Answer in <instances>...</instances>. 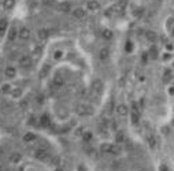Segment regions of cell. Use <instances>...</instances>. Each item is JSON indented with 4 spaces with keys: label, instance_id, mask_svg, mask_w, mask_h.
I'll use <instances>...</instances> for the list:
<instances>
[{
    "label": "cell",
    "instance_id": "16",
    "mask_svg": "<svg viewBox=\"0 0 174 171\" xmlns=\"http://www.w3.org/2000/svg\"><path fill=\"white\" fill-rule=\"evenodd\" d=\"M108 56H110V51H108V48H101L100 51H99V57H100L101 60L108 59Z\"/></svg>",
    "mask_w": 174,
    "mask_h": 171
},
{
    "label": "cell",
    "instance_id": "7",
    "mask_svg": "<svg viewBox=\"0 0 174 171\" xmlns=\"http://www.w3.org/2000/svg\"><path fill=\"white\" fill-rule=\"evenodd\" d=\"M33 155H34V157L38 159V160H45V159L48 157V153H47V150L45 149H36Z\"/></svg>",
    "mask_w": 174,
    "mask_h": 171
},
{
    "label": "cell",
    "instance_id": "29",
    "mask_svg": "<svg viewBox=\"0 0 174 171\" xmlns=\"http://www.w3.org/2000/svg\"><path fill=\"white\" fill-rule=\"evenodd\" d=\"M81 133H82V129H81V127H78V130L75 131V134H81Z\"/></svg>",
    "mask_w": 174,
    "mask_h": 171
},
{
    "label": "cell",
    "instance_id": "5",
    "mask_svg": "<svg viewBox=\"0 0 174 171\" xmlns=\"http://www.w3.org/2000/svg\"><path fill=\"white\" fill-rule=\"evenodd\" d=\"M37 37H38V40L45 41V40H48V37H49V30H48V29H45V27L38 29V31H37Z\"/></svg>",
    "mask_w": 174,
    "mask_h": 171
},
{
    "label": "cell",
    "instance_id": "27",
    "mask_svg": "<svg viewBox=\"0 0 174 171\" xmlns=\"http://www.w3.org/2000/svg\"><path fill=\"white\" fill-rule=\"evenodd\" d=\"M42 4L51 5V4H53V0H42Z\"/></svg>",
    "mask_w": 174,
    "mask_h": 171
},
{
    "label": "cell",
    "instance_id": "25",
    "mask_svg": "<svg viewBox=\"0 0 174 171\" xmlns=\"http://www.w3.org/2000/svg\"><path fill=\"white\" fill-rule=\"evenodd\" d=\"M82 137H84L85 141H89L90 138H92V133H90V131H86V133H84V134H82Z\"/></svg>",
    "mask_w": 174,
    "mask_h": 171
},
{
    "label": "cell",
    "instance_id": "23",
    "mask_svg": "<svg viewBox=\"0 0 174 171\" xmlns=\"http://www.w3.org/2000/svg\"><path fill=\"white\" fill-rule=\"evenodd\" d=\"M0 29H1V30H7V29H8V22H7V19H0Z\"/></svg>",
    "mask_w": 174,
    "mask_h": 171
},
{
    "label": "cell",
    "instance_id": "30",
    "mask_svg": "<svg viewBox=\"0 0 174 171\" xmlns=\"http://www.w3.org/2000/svg\"><path fill=\"white\" fill-rule=\"evenodd\" d=\"M4 33H5V30H1V29H0V37L4 36Z\"/></svg>",
    "mask_w": 174,
    "mask_h": 171
},
{
    "label": "cell",
    "instance_id": "3",
    "mask_svg": "<svg viewBox=\"0 0 174 171\" xmlns=\"http://www.w3.org/2000/svg\"><path fill=\"white\" fill-rule=\"evenodd\" d=\"M73 16L75 18V19H78V21H82V19L86 18V11H85L84 8H81V7L74 8L73 10Z\"/></svg>",
    "mask_w": 174,
    "mask_h": 171
},
{
    "label": "cell",
    "instance_id": "17",
    "mask_svg": "<svg viewBox=\"0 0 174 171\" xmlns=\"http://www.w3.org/2000/svg\"><path fill=\"white\" fill-rule=\"evenodd\" d=\"M75 112L77 115H86V104H78L75 107Z\"/></svg>",
    "mask_w": 174,
    "mask_h": 171
},
{
    "label": "cell",
    "instance_id": "20",
    "mask_svg": "<svg viewBox=\"0 0 174 171\" xmlns=\"http://www.w3.org/2000/svg\"><path fill=\"white\" fill-rule=\"evenodd\" d=\"M11 96H12L14 98H21V96H22V89H19V88L12 89V92H11Z\"/></svg>",
    "mask_w": 174,
    "mask_h": 171
},
{
    "label": "cell",
    "instance_id": "26",
    "mask_svg": "<svg viewBox=\"0 0 174 171\" xmlns=\"http://www.w3.org/2000/svg\"><path fill=\"white\" fill-rule=\"evenodd\" d=\"M132 48H133V45L129 41H127L126 42V52H132Z\"/></svg>",
    "mask_w": 174,
    "mask_h": 171
},
{
    "label": "cell",
    "instance_id": "1",
    "mask_svg": "<svg viewBox=\"0 0 174 171\" xmlns=\"http://www.w3.org/2000/svg\"><path fill=\"white\" fill-rule=\"evenodd\" d=\"M18 64L21 66L22 68H27L32 66V57L29 55H22L19 59H18Z\"/></svg>",
    "mask_w": 174,
    "mask_h": 171
},
{
    "label": "cell",
    "instance_id": "24",
    "mask_svg": "<svg viewBox=\"0 0 174 171\" xmlns=\"http://www.w3.org/2000/svg\"><path fill=\"white\" fill-rule=\"evenodd\" d=\"M116 141H118V142H123V141H125L123 133H118V134H116Z\"/></svg>",
    "mask_w": 174,
    "mask_h": 171
},
{
    "label": "cell",
    "instance_id": "22",
    "mask_svg": "<svg viewBox=\"0 0 174 171\" xmlns=\"http://www.w3.org/2000/svg\"><path fill=\"white\" fill-rule=\"evenodd\" d=\"M59 10L60 11H64V12H67V11H70V3H62V4L59 5Z\"/></svg>",
    "mask_w": 174,
    "mask_h": 171
},
{
    "label": "cell",
    "instance_id": "11",
    "mask_svg": "<svg viewBox=\"0 0 174 171\" xmlns=\"http://www.w3.org/2000/svg\"><path fill=\"white\" fill-rule=\"evenodd\" d=\"M4 75L11 79V78H14L16 75V70L12 67V66H8V67H5V70H4Z\"/></svg>",
    "mask_w": 174,
    "mask_h": 171
},
{
    "label": "cell",
    "instance_id": "6",
    "mask_svg": "<svg viewBox=\"0 0 174 171\" xmlns=\"http://www.w3.org/2000/svg\"><path fill=\"white\" fill-rule=\"evenodd\" d=\"M86 8L89 11H92V12H95V11H97L100 8V3H99L97 0H89V1L86 3Z\"/></svg>",
    "mask_w": 174,
    "mask_h": 171
},
{
    "label": "cell",
    "instance_id": "28",
    "mask_svg": "<svg viewBox=\"0 0 174 171\" xmlns=\"http://www.w3.org/2000/svg\"><path fill=\"white\" fill-rule=\"evenodd\" d=\"M62 56V52L59 51V52H56V53H55V57H56V59H59V57Z\"/></svg>",
    "mask_w": 174,
    "mask_h": 171
},
{
    "label": "cell",
    "instance_id": "4",
    "mask_svg": "<svg viewBox=\"0 0 174 171\" xmlns=\"http://www.w3.org/2000/svg\"><path fill=\"white\" fill-rule=\"evenodd\" d=\"M115 112L119 116H126L127 114H129V108H127L126 104H118L115 107Z\"/></svg>",
    "mask_w": 174,
    "mask_h": 171
},
{
    "label": "cell",
    "instance_id": "32",
    "mask_svg": "<svg viewBox=\"0 0 174 171\" xmlns=\"http://www.w3.org/2000/svg\"><path fill=\"white\" fill-rule=\"evenodd\" d=\"M158 1H160V0H158Z\"/></svg>",
    "mask_w": 174,
    "mask_h": 171
},
{
    "label": "cell",
    "instance_id": "21",
    "mask_svg": "<svg viewBox=\"0 0 174 171\" xmlns=\"http://www.w3.org/2000/svg\"><path fill=\"white\" fill-rule=\"evenodd\" d=\"M40 123H41L42 127H47L48 124H49V118H48V115H42L41 119H40Z\"/></svg>",
    "mask_w": 174,
    "mask_h": 171
},
{
    "label": "cell",
    "instance_id": "9",
    "mask_svg": "<svg viewBox=\"0 0 174 171\" xmlns=\"http://www.w3.org/2000/svg\"><path fill=\"white\" fill-rule=\"evenodd\" d=\"M11 92H12L11 83H1L0 85V93L1 94H11Z\"/></svg>",
    "mask_w": 174,
    "mask_h": 171
},
{
    "label": "cell",
    "instance_id": "10",
    "mask_svg": "<svg viewBox=\"0 0 174 171\" xmlns=\"http://www.w3.org/2000/svg\"><path fill=\"white\" fill-rule=\"evenodd\" d=\"M23 141L26 142V144H30V142H34L36 141V134L32 133V131H27L23 134Z\"/></svg>",
    "mask_w": 174,
    "mask_h": 171
},
{
    "label": "cell",
    "instance_id": "13",
    "mask_svg": "<svg viewBox=\"0 0 174 171\" xmlns=\"http://www.w3.org/2000/svg\"><path fill=\"white\" fill-rule=\"evenodd\" d=\"M21 160H22L21 153H18V152H14V153H11V155H10V161H11V163L16 164V163H19Z\"/></svg>",
    "mask_w": 174,
    "mask_h": 171
},
{
    "label": "cell",
    "instance_id": "19",
    "mask_svg": "<svg viewBox=\"0 0 174 171\" xmlns=\"http://www.w3.org/2000/svg\"><path fill=\"white\" fill-rule=\"evenodd\" d=\"M145 37H147L148 41H155L156 38H158V36H156V33L152 30H147L145 31Z\"/></svg>",
    "mask_w": 174,
    "mask_h": 171
},
{
    "label": "cell",
    "instance_id": "15",
    "mask_svg": "<svg viewBox=\"0 0 174 171\" xmlns=\"http://www.w3.org/2000/svg\"><path fill=\"white\" fill-rule=\"evenodd\" d=\"M101 37H103L104 40H111V38L114 37V33H112V30H110V29H103Z\"/></svg>",
    "mask_w": 174,
    "mask_h": 171
},
{
    "label": "cell",
    "instance_id": "12",
    "mask_svg": "<svg viewBox=\"0 0 174 171\" xmlns=\"http://www.w3.org/2000/svg\"><path fill=\"white\" fill-rule=\"evenodd\" d=\"M64 85V79L60 75H55L53 77V86H56V88H62Z\"/></svg>",
    "mask_w": 174,
    "mask_h": 171
},
{
    "label": "cell",
    "instance_id": "2",
    "mask_svg": "<svg viewBox=\"0 0 174 171\" xmlns=\"http://www.w3.org/2000/svg\"><path fill=\"white\" fill-rule=\"evenodd\" d=\"M30 36H32L30 29H29V27H26V26H23V27H21V29L18 30V37H19L21 40H29V38H30Z\"/></svg>",
    "mask_w": 174,
    "mask_h": 171
},
{
    "label": "cell",
    "instance_id": "8",
    "mask_svg": "<svg viewBox=\"0 0 174 171\" xmlns=\"http://www.w3.org/2000/svg\"><path fill=\"white\" fill-rule=\"evenodd\" d=\"M103 82H101V79H95L93 81V83H92V89L95 90V92H97V93H101L103 92Z\"/></svg>",
    "mask_w": 174,
    "mask_h": 171
},
{
    "label": "cell",
    "instance_id": "18",
    "mask_svg": "<svg viewBox=\"0 0 174 171\" xmlns=\"http://www.w3.org/2000/svg\"><path fill=\"white\" fill-rule=\"evenodd\" d=\"M3 7L4 10H11L15 7V0H3Z\"/></svg>",
    "mask_w": 174,
    "mask_h": 171
},
{
    "label": "cell",
    "instance_id": "31",
    "mask_svg": "<svg viewBox=\"0 0 174 171\" xmlns=\"http://www.w3.org/2000/svg\"><path fill=\"white\" fill-rule=\"evenodd\" d=\"M55 171H63V170H62V168H56V170H55Z\"/></svg>",
    "mask_w": 174,
    "mask_h": 171
},
{
    "label": "cell",
    "instance_id": "14",
    "mask_svg": "<svg viewBox=\"0 0 174 171\" xmlns=\"http://www.w3.org/2000/svg\"><path fill=\"white\" fill-rule=\"evenodd\" d=\"M7 36H8V40H10V41H14V40L16 38V36H18V30H16V27H14V26L10 27V30H8V34H7Z\"/></svg>",
    "mask_w": 174,
    "mask_h": 171
}]
</instances>
